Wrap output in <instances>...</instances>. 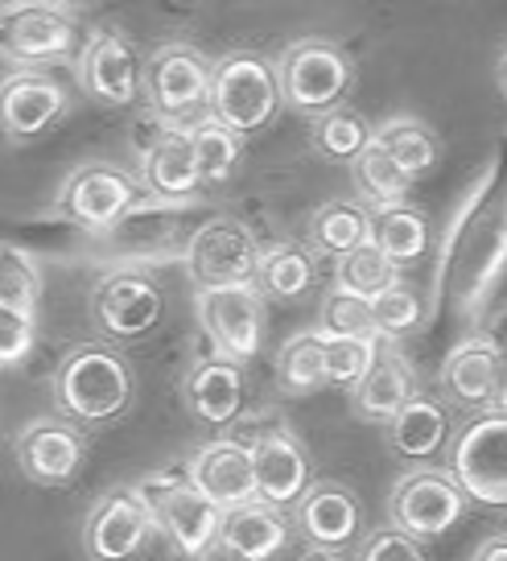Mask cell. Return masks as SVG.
Returning <instances> with one entry per match:
<instances>
[{
    "label": "cell",
    "mask_w": 507,
    "mask_h": 561,
    "mask_svg": "<svg viewBox=\"0 0 507 561\" xmlns=\"http://www.w3.org/2000/svg\"><path fill=\"white\" fill-rule=\"evenodd\" d=\"M50 397L58 417L83 430H104L132 409L137 380L128 359L107 339H91L62 355V364L50 376Z\"/></svg>",
    "instance_id": "obj_1"
},
{
    "label": "cell",
    "mask_w": 507,
    "mask_h": 561,
    "mask_svg": "<svg viewBox=\"0 0 507 561\" xmlns=\"http://www.w3.org/2000/svg\"><path fill=\"white\" fill-rule=\"evenodd\" d=\"M137 491L153 512V525L182 558L207 561L219 549L223 508L191 479L186 467H161L137 479Z\"/></svg>",
    "instance_id": "obj_2"
},
{
    "label": "cell",
    "mask_w": 507,
    "mask_h": 561,
    "mask_svg": "<svg viewBox=\"0 0 507 561\" xmlns=\"http://www.w3.org/2000/svg\"><path fill=\"white\" fill-rule=\"evenodd\" d=\"M210 67L191 42H165L140 70V95L161 128H198L210 121Z\"/></svg>",
    "instance_id": "obj_3"
},
{
    "label": "cell",
    "mask_w": 507,
    "mask_h": 561,
    "mask_svg": "<svg viewBox=\"0 0 507 561\" xmlns=\"http://www.w3.org/2000/svg\"><path fill=\"white\" fill-rule=\"evenodd\" d=\"M280 95L285 107H293L306 121H318L334 107H343L355 83L347 50L331 37H298L277 58Z\"/></svg>",
    "instance_id": "obj_4"
},
{
    "label": "cell",
    "mask_w": 507,
    "mask_h": 561,
    "mask_svg": "<svg viewBox=\"0 0 507 561\" xmlns=\"http://www.w3.org/2000/svg\"><path fill=\"white\" fill-rule=\"evenodd\" d=\"M285 107L277 67L256 50H231L215 62L210 79V121L228 124L240 137L261 133Z\"/></svg>",
    "instance_id": "obj_5"
},
{
    "label": "cell",
    "mask_w": 507,
    "mask_h": 561,
    "mask_svg": "<svg viewBox=\"0 0 507 561\" xmlns=\"http://www.w3.org/2000/svg\"><path fill=\"white\" fill-rule=\"evenodd\" d=\"M186 244H191L186 203H165V198L145 194L104 236H95V256L116 268H137V264L170 261L174 252H186Z\"/></svg>",
    "instance_id": "obj_6"
},
{
    "label": "cell",
    "mask_w": 507,
    "mask_h": 561,
    "mask_svg": "<svg viewBox=\"0 0 507 561\" xmlns=\"http://www.w3.org/2000/svg\"><path fill=\"white\" fill-rule=\"evenodd\" d=\"M446 471L458 479L466 500L479 508L507 512V413L483 409L454 434L446 450Z\"/></svg>",
    "instance_id": "obj_7"
},
{
    "label": "cell",
    "mask_w": 507,
    "mask_h": 561,
    "mask_svg": "<svg viewBox=\"0 0 507 561\" xmlns=\"http://www.w3.org/2000/svg\"><path fill=\"white\" fill-rule=\"evenodd\" d=\"M79 54L74 13L58 0H9L0 4V58L21 70L67 62Z\"/></svg>",
    "instance_id": "obj_8"
},
{
    "label": "cell",
    "mask_w": 507,
    "mask_h": 561,
    "mask_svg": "<svg viewBox=\"0 0 507 561\" xmlns=\"http://www.w3.org/2000/svg\"><path fill=\"white\" fill-rule=\"evenodd\" d=\"M140 182L128 170L112 161H83L79 170H70L67 182L54 194V215L67 219L88 236H104L128 207H137Z\"/></svg>",
    "instance_id": "obj_9"
},
{
    "label": "cell",
    "mask_w": 507,
    "mask_h": 561,
    "mask_svg": "<svg viewBox=\"0 0 507 561\" xmlns=\"http://www.w3.org/2000/svg\"><path fill=\"white\" fill-rule=\"evenodd\" d=\"M165 318V289L140 268H112L91 289V322L107 343H137Z\"/></svg>",
    "instance_id": "obj_10"
},
{
    "label": "cell",
    "mask_w": 507,
    "mask_h": 561,
    "mask_svg": "<svg viewBox=\"0 0 507 561\" xmlns=\"http://www.w3.org/2000/svg\"><path fill=\"white\" fill-rule=\"evenodd\" d=\"M466 491L458 488V479L438 467H417L396 479V488L388 491V516L392 525L413 533L417 541L446 537L450 528L466 516Z\"/></svg>",
    "instance_id": "obj_11"
},
{
    "label": "cell",
    "mask_w": 507,
    "mask_h": 561,
    "mask_svg": "<svg viewBox=\"0 0 507 561\" xmlns=\"http://www.w3.org/2000/svg\"><path fill=\"white\" fill-rule=\"evenodd\" d=\"M261 252L256 236L240 224V219H207L191 231V244L182 252V261L191 268L198 289H223V285H256V268H261Z\"/></svg>",
    "instance_id": "obj_12"
},
{
    "label": "cell",
    "mask_w": 507,
    "mask_h": 561,
    "mask_svg": "<svg viewBox=\"0 0 507 561\" xmlns=\"http://www.w3.org/2000/svg\"><path fill=\"white\" fill-rule=\"evenodd\" d=\"M198 327L210 339L215 355L247 364L264 343V294L256 285H223L194 294Z\"/></svg>",
    "instance_id": "obj_13"
},
{
    "label": "cell",
    "mask_w": 507,
    "mask_h": 561,
    "mask_svg": "<svg viewBox=\"0 0 507 561\" xmlns=\"http://www.w3.org/2000/svg\"><path fill=\"white\" fill-rule=\"evenodd\" d=\"M158 533L145 495L132 488H112L91 504L83 520V553L91 561H132Z\"/></svg>",
    "instance_id": "obj_14"
},
{
    "label": "cell",
    "mask_w": 507,
    "mask_h": 561,
    "mask_svg": "<svg viewBox=\"0 0 507 561\" xmlns=\"http://www.w3.org/2000/svg\"><path fill=\"white\" fill-rule=\"evenodd\" d=\"M13 458H18L21 474L37 488H67L88 458L83 425L58 417V413L30 421L13 438Z\"/></svg>",
    "instance_id": "obj_15"
},
{
    "label": "cell",
    "mask_w": 507,
    "mask_h": 561,
    "mask_svg": "<svg viewBox=\"0 0 507 561\" xmlns=\"http://www.w3.org/2000/svg\"><path fill=\"white\" fill-rule=\"evenodd\" d=\"M252 462H256V495L285 512L298 508L301 495L314 488V458L285 421L264 425L252 438Z\"/></svg>",
    "instance_id": "obj_16"
},
{
    "label": "cell",
    "mask_w": 507,
    "mask_h": 561,
    "mask_svg": "<svg viewBox=\"0 0 507 561\" xmlns=\"http://www.w3.org/2000/svg\"><path fill=\"white\" fill-rule=\"evenodd\" d=\"M67 83L46 70H13L0 79V137L25 145L46 137L67 116Z\"/></svg>",
    "instance_id": "obj_17"
},
{
    "label": "cell",
    "mask_w": 507,
    "mask_h": 561,
    "mask_svg": "<svg viewBox=\"0 0 507 561\" xmlns=\"http://www.w3.org/2000/svg\"><path fill=\"white\" fill-rule=\"evenodd\" d=\"M74 79L83 95L104 107H128L140 95L137 54L116 30H95L74 54Z\"/></svg>",
    "instance_id": "obj_18"
},
{
    "label": "cell",
    "mask_w": 507,
    "mask_h": 561,
    "mask_svg": "<svg viewBox=\"0 0 507 561\" xmlns=\"http://www.w3.org/2000/svg\"><path fill=\"white\" fill-rule=\"evenodd\" d=\"M293 520L285 508L268 500H247L235 508H223V528H219V553L228 561H277L289 541H293Z\"/></svg>",
    "instance_id": "obj_19"
},
{
    "label": "cell",
    "mask_w": 507,
    "mask_h": 561,
    "mask_svg": "<svg viewBox=\"0 0 507 561\" xmlns=\"http://www.w3.org/2000/svg\"><path fill=\"white\" fill-rule=\"evenodd\" d=\"M293 528H298L301 541L318 549V553H343L347 545L359 541L364 512H359V500L347 488L314 483L293 508Z\"/></svg>",
    "instance_id": "obj_20"
},
{
    "label": "cell",
    "mask_w": 507,
    "mask_h": 561,
    "mask_svg": "<svg viewBox=\"0 0 507 561\" xmlns=\"http://www.w3.org/2000/svg\"><path fill=\"white\" fill-rule=\"evenodd\" d=\"M182 404L203 425H228L244 409V364L228 355H198L182 371Z\"/></svg>",
    "instance_id": "obj_21"
},
{
    "label": "cell",
    "mask_w": 507,
    "mask_h": 561,
    "mask_svg": "<svg viewBox=\"0 0 507 561\" xmlns=\"http://www.w3.org/2000/svg\"><path fill=\"white\" fill-rule=\"evenodd\" d=\"M186 471L198 488L207 491L219 508H235L256 500V462H252V442L215 438L186 462Z\"/></svg>",
    "instance_id": "obj_22"
},
{
    "label": "cell",
    "mask_w": 507,
    "mask_h": 561,
    "mask_svg": "<svg viewBox=\"0 0 507 561\" xmlns=\"http://www.w3.org/2000/svg\"><path fill=\"white\" fill-rule=\"evenodd\" d=\"M140 186L165 203H186L203 186L194 137L186 128H161L158 124V133L145 145V158H140Z\"/></svg>",
    "instance_id": "obj_23"
},
{
    "label": "cell",
    "mask_w": 507,
    "mask_h": 561,
    "mask_svg": "<svg viewBox=\"0 0 507 561\" xmlns=\"http://www.w3.org/2000/svg\"><path fill=\"white\" fill-rule=\"evenodd\" d=\"M495 380H499V343L483 339V334L458 343L446 359V368H441L446 401L466 409V413L495 409Z\"/></svg>",
    "instance_id": "obj_24"
},
{
    "label": "cell",
    "mask_w": 507,
    "mask_h": 561,
    "mask_svg": "<svg viewBox=\"0 0 507 561\" xmlns=\"http://www.w3.org/2000/svg\"><path fill=\"white\" fill-rule=\"evenodd\" d=\"M417 397V371L413 364L401 355V347H380L376 364L368 368V376L350 388V401H355V413L364 421H392L404 404Z\"/></svg>",
    "instance_id": "obj_25"
},
{
    "label": "cell",
    "mask_w": 507,
    "mask_h": 561,
    "mask_svg": "<svg viewBox=\"0 0 507 561\" xmlns=\"http://www.w3.org/2000/svg\"><path fill=\"white\" fill-rule=\"evenodd\" d=\"M388 442L401 458L429 462L450 450V409L434 397H413L396 417L388 421Z\"/></svg>",
    "instance_id": "obj_26"
},
{
    "label": "cell",
    "mask_w": 507,
    "mask_h": 561,
    "mask_svg": "<svg viewBox=\"0 0 507 561\" xmlns=\"http://www.w3.org/2000/svg\"><path fill=\"white\" fill-rule=\"evenodd\" d=\"M371 240V207L350 203V198H334L310 215V248L322 256H347L350 248Z\"/></svg>",
    "instance_id": "obj_27"
},
{
    "label": "cell",
    "mask_w": 507,
    "mask_h": 561,
    "mask_svg": "<svg viewBox=\"0 0 507 561\" xmlns=\"http://www.w3.org/2000/svg\"><path fill=\"white\" fill-rule=\"evenodd\" d=\"M277 385L285 397H314L331 385L326 376V339L322 331H298L277 351Z\"/></svg>",
    "instance_id": "obj_28"
},
{
    "label": "cell",
    "mask_w": 507,
    "mask_h": 561,
    "mask_svg": "<svg viewBox=\"0 0 507 561\" xmlns=\"http://www.w3.org/2000/svg\"><path fill=\"white\" fill-rule=\"evenodd\" d=\"M318 277L314 248L301 244H273L261 252V268H256V289L273 301H298L310 294Z\"/></svg>",
    "instance_id": "obj_29"
},
{
    "label": "cell",
    "mask_w": 507,
    "mask_h": 561,
    "mask_svg": "<svg viewBox=\"0 0 507 561\" xmlns=\"http://www.w3.org/2000/svg\"><path fill=\"white\" fill-rule=\"evenodd\" d=\"M371 240L396 264H413L429 252V219L413 203L371 207Z\"/></svg>",
    "instance_id": "obj_30"
},
{
    "label": "cell",
    "mask_w": 507,
    "mask_h": 561,
    "mask_svg": "<svg viewBox=\"0 0 507 561\" xmlns=\"http://www.w3.org/2000/svg\"><path fill=\"white\" fill-rule=\"evenodd\" d=\"M350 182H355V191H359V198H364L368 207H388V203H404L413 178L404 174L401 161L388 153L384 140L371 133V140L364 145V153L350 161Z\"/></svg>",
    "instance_id": "obj_31"
},
{
    "label": "cell",
    "mask_w": 507,
    "mask_h": 561,
    "mask_svg": "<svg viewBox=\"0 0 507 561\" xmlns=\"http://www.w3.org/2000/svg\"><path fill=\"white\" fill-rule=\"evenodd\" d=\"M396 280H404L401 264L392 261L376 240L350 248L347 256H338V261H334V285H338V289H347V294H355V298L376 301L384 289H392Z\"/></svg>",
    "instance_id": "obj_32"
},
{
    "label": "cell",
    "mask_w": 507,
    "mask_h": 561,
    "mask_svg": "<svg viewBox=\"0 0 507 561\" xmlns=\"http://www.w3.org/2000/svg\"><path fill=\"white\" fill-rule=\"evenodd\" d=\"M0 306L37 314L42 306V264L30 248L0 240Z\"/></svg>",
    "instance_id": "obj_33"
},
{
    "label": "cell",
    "mask_w": 507,
    "mask_h": 561,
    "mask_svg": "<svg viewBox=\"0 0 507 561\" xmlns=\"http://www.w3.org/2000/svg\"><path fill=\"white\" fill-rule=\"evenodd\" d=\"M376 137L388 145V153L401 161V170L408 178L429 174L438 165V137L429 133V124H420L417 116H392L388 124L376 128Z\"/></svg>",
    "instance_id": "obj_34"
},
{
    "label": "cell",
    "mask_w": 507,
    "mask_h": 561,
    "mask_svg": "<svg viewBox=\"0 0 507 561\" xmlns=\"http://www.w3.org/2000/svg\"><path fill=\"white\" fill-rule=\"evenodd\" d=\"M194 137V153H198V174H203V186H219L228 182L235 170H240V158H244V137L219 121H203L198 128H191Z\"/></svg>",
    "instance_id": "obj_35"
},
{
    "label": "cell",
    "mask_w": 507,
    "mask_h": 561,
    "mask_svg": "<svg viewBox=\"0 0 507 561\" xmlns=\"http://www.w3.org/2000/svg\"><path fill=\"white\" fill-rule=\"evenodd\" d=\"M376 128H368V121L359 116V112H350V107H334L326 116H318L314 121V149L322 153L326 161H355L364 153V145L371 140Z\"/></svg>",
    "instance_id": "obj_36"
},
{
    "label": "cell",
    "mask_w": 507,
    "mask_h": 561,
    "mask_svg": "<svg viewBox=\"0 0 507 561\" xmlns=\"http://www.w3.org/2000/svg\"><path fill=\"white\" fill-rule=\"evenodd\" d=\"M318 331H322V339H380V331H376V314H371V301L355 298V294L338 289V285L322 298Z\"/></svg>",
    "instance_id": "obj_37"
},
{
    "label": "cell",
    "mask_w": 507,
    "mask_h": 561,
    "mask_svg": "<svg viewBox=\"0 0 507 561\" xmlns=\"http://www.w3.org/2000/svg\"><path fill=\"white\" fill-rule=\"evenodd\" d=\"M371 314H376V331L384 343H396L404 334H413L425 322V301L408 280H396L392 289H384L380 298L371 301Z\"/></svg>",
    "instance_id": "obj_38"
},
{
    "label": "cell",
    "mask_w": 507,
    "mask_h": 561,
    "mask_svg": "<svg viewBox=\"0 0 507 561\" xmlns=\"http://www.w3.org/2000/svg\"><path fill=\"white\" fill-rule=\"evenodd\" d=\"M380 347H384V339H326V376H331V385H359L371 364H376Z\"/></svg>",
    "instance_id": "obj_39"
},
{
    "label": "cell",
    "mask_w": 507,
    "mask_h": 561,
    "mask_svg": "<svg viewBox=\"0 0 507 561\" xmlns=\"http://www.w3.org/2000/svg\"><path fill=\"white\" fill-rule=\"evenodd\" d=\"M37 343V314H21L0 306V368L21 364Z\"/></svg>",
    "instance_id": "obj_40"
},
{
    "label": "cell",
    "mask_w": 507,
    "mask_h": 561,
    "mask_svg": "<svg viewBox=\"0 0 507 561\" xmlns=\"http://www.w3.org/2000/svg\"><path fill=\"white\" fill-rule=\"evenodd\" d=\"M359 561H429V558H425V545L413 533L388 525V528H376L368 541H364Z\"/></svg>",
    "instance_id": "obj_41"
},
{
    "label": "cell",
    "mask_w": 507,
    "mask_h": 561,
    "mask_svg": "<svg viewBox=\"0 0 507 561\" xmlns=\"http://www.w3.org/2000/svg\"><path fill=\"white\" fill-rule=\"evenodd\" d=\"M471 561H507V537H487V541L474 549Z\"/></svg>",
    "instance_id": "obj_42"
},
{
    "label": "cell",
    "mask_w": 507,
    "mask_h": 561,
    "mask_svg": "<svg viewBox=\"0 0 507 561\" xmlns=\"http://www.w3.org/2000/svg\"><path fill=\"white\" fill-rule=\"evenodd\" d=\"M495 409L507 413V343H499V380H495Z\"/></svg>",
    "instance_id": "obj_43"
},
{
    "label": "cell",
    "mask_w": 507,
    "mask_h": 561,
    "mask_svg": "<svg viewBox=\"0 0 507 561\" xmlns=\"http://www.w3.org/2000/svg\"><path fill=\"white\" fill-rule=\"evenodd\" d=\"M62 9H70V13H88V9H95V4H104V0H58Z\"/></svg>",
    "instance_id": "obj_44"
},
{
    "label": "cell",
    "mask_w": 507,
    "mask_h": 561,
    "mask_svg": "<svg viewBox=\"0 0 507 561\" xmlns=\"http://www.w3.org/2000/svg\"><path fill=\"white\" fill-rule=\"evenodd\" d=\"M306 561H343V558H338V553H318V549H310V558Z\"/></svg>",
    "instance_id": "obj_45"
},
{
    "label": "cell",
    "mask_w": 507,
    "mask_h": 561,
    "mask_svg": "<svg viewBox=\"0 0 507 561\" xmlns=\"http://www.w3.org/2000/svg\"><path fill=\"white\" fill-rule=\"evenodd\" d=\"M504 91H507V58H504Z\"/></svg>",
    "instance_id": "obj_46"
}]
</instances>
